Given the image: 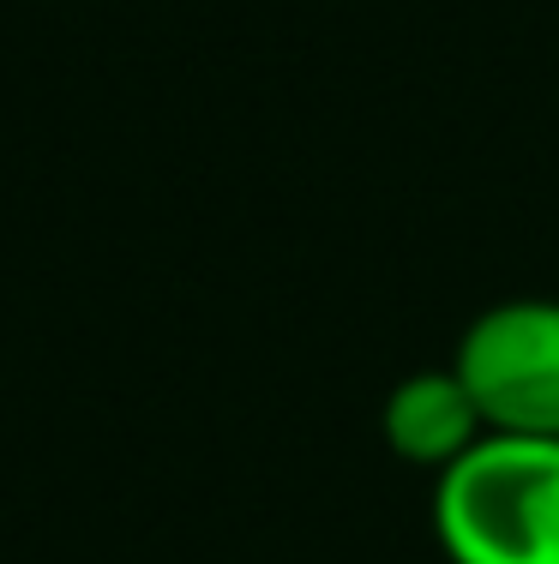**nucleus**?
Wrapping results in <instances>:
<instances>
[{"instance_id": "nucleus-2", "label": "nucleus", "mask_w": 559, "mask_h": 564, "mask_svg": "<svg viewBox=\"0 0 559 564\" xmlns=\"http://www.w3.org/2000/svg\"><path fill=\"white\" fill-rule=\"evenodd\" d=\"M451 367L475 397L487 433L559 438V301L524 294L475 313Z\"/></svg>"}, {"instance_id": "nucleus-3", "label": "nucleus", "mask_w": 559, "mask_h": 564, "mask_svg": "<svg viewBox=\"0 0 559 564\" xmlns=\"http://www.w3.org/2000/svg\"><path fill=\"white\" fill-rule=\"evenodd\" d=\"M385 445L404 456L409 468H451L475 438H487V421L475 409V397L463 391L458 367H421L404 372L385 397Z\"/></svg>"}, {"instance_id": "nucleus-1", "label": "nucleus", "mask_w": 559, "mask_h": 564, "mask_svg": "<svg viewBox=\"0 0 559 564\" xmlns=\"http://www.w3.org/2000/svg\"><path fill=\"white\" fill-rule=\"evenodd\" d=\"M433 541L451 564H559V438H475L433 475Z\"/></svg>"}]
</instances>
